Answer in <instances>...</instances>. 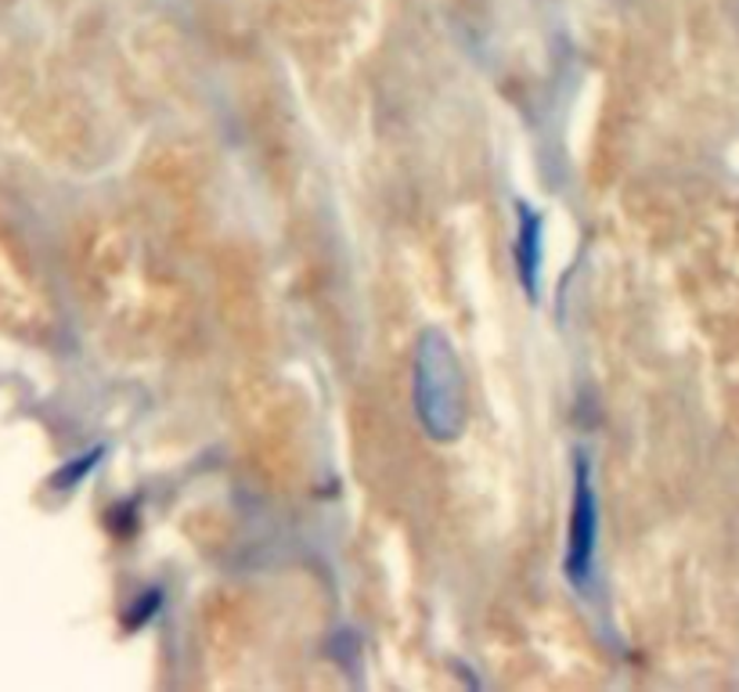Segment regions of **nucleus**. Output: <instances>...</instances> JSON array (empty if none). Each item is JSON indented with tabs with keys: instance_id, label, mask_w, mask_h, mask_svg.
Wrapping results in <instances>:
<instances>
[{
	"instance_id": "1",
	"label": "nucleus",
	"mask_w": 739,
	"mask_h": 692,
	"mask_svg": "<svg viewBox=\"0 0 739 692\" xmlns=\"http://www.w3.org/2000/svg\"><path fill=\"white\" fill-rule=\"evenodd\" d=\"M592 545H595V501H592L589 466L581 461L577 466V498H574V513H570V556H566V571L574 581L589 577Z\"/></svg>"
},
{
	"instance_id": "2",
	"label": "nucleus",
	"mask_w": 739,
	"mask_h": 692,
	"mask_svg": "<svg viewBox=\"0 0 739 692\" xmlns=\"http://www.w3.org/2000/svg\"><path fill=\"white\" fill-rule=\"evenodd\" d=\"M534 238H537V221L531 217L527 209H523V238H519V264H523V282L534 285V260H537V250H534Z\"/></svg>"
}]
</instances>
